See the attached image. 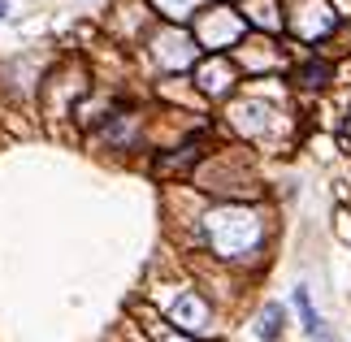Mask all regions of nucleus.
Here are the masks:
<instances>
[{
	"label": "nucleus",
	"mask_w": 351,
	"mask_h": 342,
	"mask_svg": "<svg viewBox=\"0 0 351 342\" xmlns=\"http://www.w3.org/2000/svg\"><path fill=\"white\" fill-rule=\"evenodd\" d=\"M278 321H282V308L269 304L265 308V325H261V338H278Z\"/></svg>",
	"instance_id": "1"
},
{
	"label": "nucleus",
	"mask_w": 351,
	"mask_h": 342,
	"mask_svg": "<svg viewBox=\"0 0 351 342\" xmlns=\"http://www.w3.org/2000/svg\"><path fill=\"white\" fill-rule=\"evenodd\" d=\"M5 13H9V0H0V18H5Z\"/></svg>",
	"instance_id": "2"
}]
</instances>
